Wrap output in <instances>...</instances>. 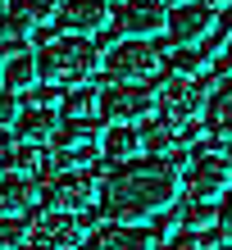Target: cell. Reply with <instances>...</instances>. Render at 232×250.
I'll use <instances>...</instances> for the list:
<instances>
[{
    "label": "cell",
    "instance_id": "13",
    "mask_svg": "<svg viewBox=\"0 0 232 250\" xmlns=\"http://www.w3.org/2000/svg\"><path fill=\"white\" fill-rule=\"evenodd\" d=\"M200 137L191 123H169V119H150L141 127V150H150V159H173L178 150H187V141Z\"/></svg>",
    "mask_w": 232,
    "mask_h": 250
},
{
    "label": "cell",
    "instance_id": "34",
    "mask_svg": "<svg viewBox=\"0 0 232 250\" xmlns=\"http://www.w3.org/2000/svg\"><path fill=\"white\" fill-rule=\"evenodd\" d=\"M228 168H232V159H228Z\"/></svg>",
    "mask_w": 232,
    "mask_h": 250
},
{
    "label": "cell",
    "instance_id": "9",
    "mask_svg": "<svg viewBox=\"0 0 232 250\" xmlns=\"http://www.w3.org/2000/svg\"><path fill=\"white\" fill-rule=\"evenodd\" d=\"M27 250H82V223L73 214H46L27 228Z\"/></svg>",
    "mask_w": 232,
    "mask_h": 250
},
{
    "label": "cell",
    "instance_id": "3",
    "mask_svg": "<svg viewBox=\"0 0 232 250\" xmlns=\"http://www.w3.org/2000/svg\"><path fill=\"white\" fill-rule=\"evenodd\" d=\"M100 64H105V78L114 86H141V82H150L159 73L164 55H159L150 41H119Z\"/></svg>",
    "mask_w": 232,
    "mask_h": 250
},
{
    "label": "cell",
    "instance_id": "8",
    "mask_svg": "<svg viewBox=\"0 0 232 250\" xmlns=\"http://www.w3.org/2000/svg\"><path fill=\"white\" fill-rule=\"evenodd\" d=\"M50 146H55V159H60L68 173H82L91 159H100V132L91 123H64L50 137Z\"/></svg>",
    "mask_w": 232,
    "mask_h": 250
},
{
    "label": "cell",
    "instance_id": "27",
    "mask_svg": "<svg viewBox=\"0 0 232 250\" xmlns=\"http://www.w3.org/2000/svg\"><path fill=\"white\" fill-rule=\"evenodd\" d=\"M159 250H205V241H200L196 232H182V237H169Z\"/></svg>",
    "mask_w": 232,
    "mask_h": 250
},
{
    "label": "cell",
    "instance_id": "20",
    "mask_svg": "<svg viewBox=\"0 0 232 250\" xmlns=\"http://www.w3.org/2000/svg\"><path fill=\"white\" fill-rule=\"evenodd\" d=\"M100 155L114 159V164H137V155H141V132L132 127H114L100 137Z\"/></svg>",
    "mask_w": 232,
    "mask_h": 250
},
{
    "label": "cell",
    "instance_id": "1",
    "mask_svg": "<svg viewBox=\"0 0 232 250\" xmlns=\"http://www.w3.org/2000/svg\"><path fill=\"white\" fill-rule=\"evenodd\" d=\"M173 200H178V173H173L164 159L123 164L100 187V205H105L109 223H123V228H141L146 218L164 214Z\"/></svg>",
    "mask_w": 232,
    "mask_h": 250
},
{
    "label": "cell",
    "instance_id": "18",
    "mask_svg": "<svg viewBox=\"0 0 232 250\" xmlns=\"http://www.w3.org/2000/svg\"><path fill=\"white\" fill-rule=\"evenodd\" d=\"M55 132H60V119H55L50 109H27V114H19V123H14V141L19 146H46Z\"/></svg>",
    "mask_w": 232,
    "mask_h": 250
},
{
    "label": "cell",
    "instance_id": "23",
    "mask_svg": "<svg viewBox=\"0 0 232 250\" xmlns=\"http://www.w3.org/2000/svg\"><path fill=\"white\" fill-rule=\"evenodd\" d=\"M205 55H196V50H187V46H173L169 55V68H173V78H182V82H196L200 73H205Z\"/></svg>",
    "mask_w": 232,
    "mask_h": 250
},
{
    "label": "cell",
    "instance_id": "29",
    "mask_svg": "<svg viewBox=\"0 0 232 250\" xmlns=\"http://www.w3.org/2000/svg\"><path fill=\"white\" fill-rule=\"evenodd\" d=\"M228 37H232V9L223 14L219 23H214V37H210V46H214V41H228Z\"/></svg>",
    "mask_w": 232,
    "mask_h": 250
},
{
    "label": "cell",
    "instance_id": "32",
    "mask_svg": "<svg viewBox=\"0 0 232 250\" xmlns=\"http://www.w3.org/2000/svg\"><path fill=\"white\" fill-rule=\"evenodd\" d=\"M155 5H169V9H182V5H191V0H155Z\"/></svg>",
    "mask_w": 232,
    "mask_h": 250
},
{
    "label": "cell",
    "instance_id": "21",
    "mask_svg": "<svg viewBox=\"0 0 232 250\" xmlns=\"http://www.w3.org/2000/svg\"><path fill=\"white\" fill-rule=\"evenodd\" d=\"M205 114H210V132H214V137L232 141V78L210 96V109Z\"/></svg>",
    "mask_w": 232,
    "mask_h": 250
},
{
    "label": "cell",
    "instance_id": "15",
    "mask_svg": "<svg viewBox=\"0 0 232 250\" xmlns=\"http://www.w3.org/2000/svg\"><path fill=\"white\" fill-rule=\"evenodd\" d=\"M82 250H155V237L146 228H123V223H105L91 241H82Z\"/></svg>",
    "mask_w": 232,
    "mask_h": 250
},
{
    "label": "cell",
    "instance_id": "12",
    "mask_svg": "<svg viewBox=\"0 0 232 250\" xmlns=\"http://www.w3.org/2000/svg\"><path fill=\"white\" fill-rule=\"evenodd\" d=\"M50 23V5L46 0H14L9 14L0 19V41H32V32H41V27Z\"/></svg>",
    "mask_w": 232,
    "mask_h": 250
},
{
    "label": "cell",
    "instance_id": "33",
    "mask_svg": "<svg viewBox=\"0 0 232 250\" xmlns=\"http://www.w3.org/2000/svg\"><path fill=\"white\" fill-rule=\"evenodd\" d=\"M119 5H127V0H119Z\"/></svg>",
    "mask_w": 232,
    "mask_h": 250
},
{
    "label": "cell",
    "instance_id": "17",
    "mask_svg": "<svg viewBox=\"0 0 232 250\" xmlns=\"http://www.w3.org/2000/svg\"><path fill=\"white\" fill-rule=\"evenodd\" d=\"M32 205H37V182L14 178V173L0 178V218H23Z\"/></svg>",
    "mask_w": 232,
    "mask_h": 250
},
{
    "label": "cell",
    "instance_id": "2",
    "mask_svg": "<svg viewBox=\"0 0 232 250\" xmlns=\"http://www.w3.org/2000/svg\"><path fill=\"white\" fill-rule=\"evenodd\" d=\"M100 46L86 37H55L41 46L37 55V78L46 86H82L91 73L100 68Z\"/></svg>",
    "mask_w": 232,
    "mask_h": 250
},
{
    "label": "cell",
    "instance_id": "10",
    "mask_svg": "<svg viewBox=\"0 0 232 250\" xmlns=\"http://www.w3.org/2000/svg\"><path fill=\"white\" fill-rule=\"evenodd\" d=\"M164 23H169L164 5H155V0H127V5H119V19L109 27L127 41H150V37L164 32Z\"/></svg>",
    "mask_w": 232,
    "mask_h": 250
},
{
    "label": "cell",
    "instance_id": "31",
    "mask_svg": "<svg viewBox=\"0 0 232 250\" xmlns=\"http://www.w3.org/2000/svg\"><path fill=\"white\" fill-rule=\"evenodd\" d=\"M205 9H232V0H205Z\"/></svg>",
    "mask_w": 232,
    "mask_h": 250
},
{
    "label": "cell",
    "instance_id": "24",
    "mask_svg": "<svg viewBox=\"0 0 232 250\" xmlns=\"http://www.w3.org/2000/svg\"><path fill=\"white\" fill-rule=\"evenodd\" d=\"M178 223H182L187 232H205V228L219 223V209L205 205V200H191V205H182V209H178Z\"/></svg>",
    "mask_w": 232,
    "mask_h": 250
},
{
    "label": "cell",
    "instance_id": "6",
    "mask_svg": "<svg viewBox=\"0 0 232 250\" xmlns=\"http://www.w3.org/2000/svg\"><path fill=\"white\" fill-rule=\"evenodd\" d=\"M182 191H187L191 200H205V205L223 200L228 191H232V168H228V159H223V155H196L191 168L182 173Z\"/></svg>",
    "mask_w": 232,
    "mask_h": 250
},
{
    "label": "cell",
    "instance_id": "4",
    "mask_svg": "<svg viewBox=\"0 0 232 250\" xmlns=\"http://www.w3.org/2000/svg\"><path fill=\"white\" fill-rule=\"evenodd\" d=\"M210 82H182V78H164L155 91V109L169 123H196L210 109Z\"/></svg>",
    "mask_w": 232,
    "mask_h": 250
},
{
    "label": "cell",
    "instance_id": "30",
    "mask_svg": "<svg viewBox=\"0 0 232 250\" xmlns=\"http://www.w3.org/2000/svg\"><path fill=\"white\" fill-rule=\"evenodd\" d=\"M214 68H219V73H223V78H232V41H228V46H223V60H219V64H214Z\"/></svg>",
    "mask_w": 232,
    "mask_h": 250
},
{
    "label": "cell",
    "instance_id": "16",
    "mask_svg": "<svg viewBox=\"0 0 232 250\" xmlns=\"http://www.w3.org/2000/svg\"><path fill=\"white\" fill-rule=\"evenodd\" d=\"M41 78H37V55L32 50H9L5 55V64H0V91H32V86H37Z\"/></svg>",
    "mask_w": 232,
    "mask_h": 250
},
{
    "label": "cell",
    "instance_id": "14",
    "mask_svg": "<svg viewBox=\"0 0 232 250\" xmlns=\"http://www.w3.org/2000/svg\"><path fill=\"white\" fill-rule=\"evenodd\" d=\"M60 23L68 27V37H91L109 27L105 0H60Z\"/></svg>",
    "mask_w": 232,
    "mask_h": 250
},
{
    "label": "cell",
    "instance_id": "19",
    "mask_svg": "<svg viewBox=\"0 0 232 250\" xmlns=\"http://www.w3.org/2000/svg\"><path fill=\"white\" fill-rule=\"evenodd\" d=\"M46 146H14V150L5 155V168L14 173V178H27V182H37V178H46Z\"/></svg>",
    "mask_w": 232,
    "mask_h": 250
},
{
    "label": "cell",
    "instance_id": "35",
    "mask_svg": "<svg viewBox=\"0 0 232 250\" xmlns=\"http://www.w3.org/2000/svg\"><path fill=\"white\" fill-rule=\"evenodd\" d=\"M223 250H232V246H223Z\"/></svg>",
    "mask_w": 232,
    "mask_h": 250
},
{
    "label": "cell",
    "instance_id": "25",
    "mask_svg": "<svg viewBox=\"0 0 232 250\" xmlns=\"http://www.w3.org/2000/svg\"><path fill=\"white\" fill-rule=\"evenodd\" d=\"M27 241V223L23 218H0V250H14Z\"/></svg>",
    "mask_w": 232,
    "mask_h": 250
},
{
    "label": "cell",
    "instance_id": "5",
    "mask_svg": "<svg viewBox=\"0 0 232 250\" xmlns=\"http://www.w3.org/2000/svg\"><path fill=\"white\" fill-rule=\"evenodd\" d=\"M100 200V182L91 173H60L46 187V214H86Z\"/></svg>",
    "mask_w": 232,
    "mask_h": 250
},
{
    "label": "cell",
    "instance_id": "7",
    "mask_svg": "<svg viewBox=\"0 0 232 250\" xmlns=\"http://www.w3.org/2000/svg\"><path fill=\"white\" fill-rule=\"evenodd\" d=\"M100 114L114 127H137L155 114V91H146V86H109V91H100Z\"/></svg>",
    "mask_w": 232,
    "mask_h": 250
},
{
    "label": "cell",
    "instance_id": "22",
    "mask_svg": "<svg viewBox=\"0 0 232 250\" xmlns=\"http://www.w3.org/2000/svg\"><path fill=\"white\" fill-rule=\"evenodd\" d=\"M100 114V91L91 86H73V96H64V119L68 123H91Z\"/></svg>",
    "mask_w": 232,
    "mask_h": 250
},
{
    "label": "cell",
    "instance_id": "28",
    "mask_svg": "<svg viewBox=\"0 0 232 250\" xmlns=\"http://www.w3.org/2000/svg\"><path fill=\"white\" fill-rule=\"evenodd\" d=\"M219 228H223V237L232 241V191H228L223 205H219Z\"/></svg>",
    "mask_w": 232,
    "mask_h": 250
},
{
    "label": "cell",
    "instance_id": "26",
    "mask_svg": "<svg viewBox=\"0 0 232 250\" xmlns=\"http://www.w3.org/2000/svg\"><path fill=\"white\" fill-rule=\"evenodd\" d=\"M14 123H19V100H14L9 91H0V137H9Z\"/></svg>",
    "mask_w": 232,
    "mask_h": 250
},
{
    "label": "cell",
    "instance_id": "11",
    "mask_svg": "<svg viewBox=\"0 0 232 250\" xmlns=\"http://www.w3.org/2000/svg\"><path fill=\"white\" fill-rule=\"evenodd\" d=\"M214 9L205 5H182V9H173L169 14V23H164V32L173 37V46H187V50H196L200 41H210L214 37Z\"/></svg>",
    "mask_w": 232,
    "mask_h": 250
}]
</instances>
